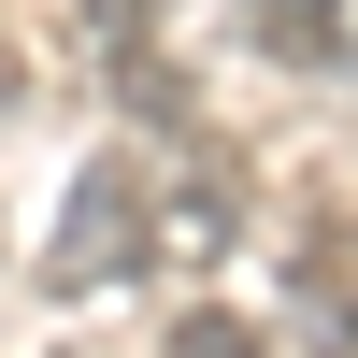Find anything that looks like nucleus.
<instances>
[{
	"instance_id": "1",
	"label": "nucleus",
	"mask_w": 358,
	"mask_h": 358,
	"mask_svg": "<svg viewBox=\"0 0 358 358\" xmlns=\"http://www.w3.org/2000/svg\"><path fill=\"white\" fill-rule=\"evenodd\" d=\"M143 201H158V158H129V143H101V158L72 172L57 244H43V287H57V301H101V287L143 273Z\"/></svg>"
},
{
	"instance_id": "2",
	"label": "nucleus",
	"mask_w": 358,
	"mask_h": 358,
	"mask_svg": "<svg viewBox=\"0 0 358 358\" xmlns=\"http://www.w3.org/2000/svg\"><path fill=\"white\" fill-rule=\"evenodd\" d=\"M258 187L229 143H172L158 158V201H143V273H229V244H244Z\"/></svg>"
},
{
	"instance_id": "3",
	"label": "nucleus",
	"mask_w": 358,
	"mask_h": 358,
	"mask_svg": "<svg viewBox=\"0 0 358 358\" xmlns=\"http://www.w3.org/2000/svg\"><path fill=\"white\" fill-rule=\"evenodd\" d=\"M287 330H301V358H358V215H301V244H287Z\"/></svg>"
},
{
	"instance_id": "4",
	"label": "nucleus",
	"mask_w": 358,
	"mask_h": 358,
	"mask_svg": "<svg viewBox=\"0 0 358 358\" xmlns=\"http://www.w3.org/2000/svg\"><path fill=\"white\" fill-rule=\"evenodd\" d=\"M229 29L258 57H344V0H229Z\"/></svg>"
},
{
	"instance_id": "5",
	"label": "nucleus",
	"mask_w": 358,
	"mask_h": 358,
	"mask_svg": "<svg viewBox=\"0 0 358 358\" xmlns=\"http://www.w3.org/2000/svg\"><path fill=\"white\" fill-rule=\"evenodd\" d=\"M158 358H273V330H244V315H215V301H187L158 330Z\"/></svg>"
},
{
	"instance_id": "6",
	"label": "nucleus",
	"mask_w": 358,
	"mask_h": 358,
	"mask_svg": "<svg viewBox=\"0 0 358 358\" xmlns=\"http://www.w3.org/2000/svg\"><path fill=\"white\" fill-rule=\"evenodd\" d=\"M15 115H29V57L0 43V129H15Z\"/></svg>"
}]
</instances>
